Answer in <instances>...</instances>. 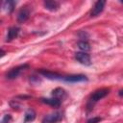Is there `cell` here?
I'll return each instance as SVG.
<instances>
[{
  "label": "cell",
  "mask_w": 123,
  "mask_h": 123,
  "mask_svg": "<svg viewBox=\"0 0 123 123\" xmlns=\"http://www.w3.org/2000/svg\"><path fill=\"white\" fill-rule=\"evenodd\" d=\"M75 59L84 65H90V56L86 52H77L75 53Z\"/></svg>",
  "instance_id": "obj_3"
},
{
  "label": "cell",
  "mask_w": 123,
  "mask_h": 123,
  "mask_svg": "<svg viewBox=\"0 0 123 123\" xmlns=\"http://www.w3.org/2000/svg\"><path fill=\"white\" fill-rule=\"evenodd\" d=\"M110 92V89L109 88H100V89H97L95 90L91 95H90V98H89V102L90 103H95L99 100H101L102 98L106 97Z\"/></svg>",
  "instance_id": "obj_2"
},
{
  "label": "cell",
  "mask_w": 123,
  "mask_h": 123,
  "mask_svg": "<svg viewBox=\"0 0 123 123\" xmlns=\"http://www.w3.org/2000/svg\"><path fill=\"white\" fill-rule=\"evenodd\" d=\"M39 74H41L42 76H44L50 80H62L63 81V78H64V76H62L59 73L53 72V71H49V70H40Z\"/></svg>",
  "instance_id": "obj_7"
},
{
  "label": "cell",
  "mask_w": 123,
  "mask_h": 123,
  "mask_svg": "<svg viewBox=\"0 0 123 123\" xmlns=\"http://www.w3.org/2000/svg\"><path fill=\"white\" fill-rule=\"evenodd\" d=\"M118 94H119L120 96H123V89H121V90H119V92H118Z\"/></svg>",
  "instance_id": "obj_18"
},
{
  "label": "cell",
  "mask_w": 123,
  "mask_h": 123,
  "mask_svg": "<svg viewBox=\"0 0 123 123\" xmlns=\"http://www.w3.org/2000/svg\"><path fill=\"white\" fill-rule=\"evenodd\" d=\"M63 81L64 82H67V83H79V82H86L87 81V78L85 75L77 74V75L64 76Z\"/></svg>",
  "instance_id": "obj_6"
},
{
  "label": "cell",
  "mask_w": 123,
  "mask_h": 123,
  "mask_svg": "<svg viewBox=\"0 0 123 123\" xmlns=\"http://www.w3.org/2000/svg\"><path fill=\"white\" fill-rule=\"evenodd\" d=\"M62 118V113L60 112V111H55L53 113H50V114L46 115L43 118L42 123H57Z\"/></svg>",
  "instance_id": "obj_4"
},
{
  "label": "cell",
  "mask_w": 123,
  "mask_h": 123,
  "mask_svg": "<svg viewBox=\"0 0 123 123\" xmlns=\"http://www.w3.org/2000/svg\"><path fill=\"white\" fill-rule=\"evenodd\" d=\"M28 67H29L28 64H22V65H18V66H16V67H13V68H12L9 72H7L6 78H7V79H10V80L15 79V78H17V77L20 75V73H21L23 70H25V69L28 68Z\"/></svg>",
  "instance_id": "obj_1"
},
{
  "label": "cell",
  "mask_w": 123,
  "mask_h": 123,
  "mask_svg": "<svg viewBox=\"0 0 123 123\" xmlns=\"http://www.w3.org/2000/svg\"><path fill=\"white\" fill-rule=\"evenodd\" d=\"M40 101L46 105H49L51 107H60L61 104H62V101L55 98V97H52V98H41Z\"/></svg>",
  "instance_id": "obj_10"
},
{
  "label": "cell",
  "mask_w": 123,
  "mask_h": 123,
  "mask_svg": "<svg viewBox=\"0 0 123 123\" xmlns=\"http://www.w3.org/2000/svg\"><path fill=\"white\" fill-rule=\"evenodd\" d=\"M78 47L83 51V52H86L90 49V46H89V43L86 40H80L78 42Z\"/></svg>",
  "instance_id": "obj_15"
},
{
  "label": "cell",
  "mask_w": 123,
  "mask_h": 123,
  "mask_svg": "<svg viewBox=\"0 0 123 123\" xmlns=\"http://www.w3.org/2000/svg\"><path fill=\"white\" fill-rule=\"evenodd\" d=\"M101 120H102L101 117H92V118L88 119L86 123H98V122H100Z\"/></svg>",
  "instance_id": "obj_17"
},
{
  "label": "cell",
  "mask_w": 123,
  "mask_h": 123,
  "mask_svg": "<svg viewBox=\"0 0 123 123\" xmlns=\"http://www.w3.org/2000/svg\"><path fill=\"white\" fill-rule=\"evenodd\" d=\"M43 5L46 10L51 11V12H55L60 8V4L57 1H44Z\"/></svg>",
  "instance_id": "obj_12"
},
{
  "label": "cell",
  "mask_w": 123,
  "mask_h": 123,
  "mask_svg": "<svg viewBox=\"0 0 123 123\" xmlns=\"http://www.w3.org/2000/svg\"><path fill=\"white\" fill-rule=\"evenodd\" d=\"M11 120H12V116L10 114H5L1 120V123H10Z\"/></svg>",
  "instance_id": "obj_16"
},
{
  "label": "cell",
  "mask_w": 123,
  "mask_h": 123,
  "mask_svg": "<svg viewBox=\"0 0 123 123\" xmlns=\"http://www.w3.org/2000/svg\"><path fill=\"white\" fill-rule=\"evenodd\" d=\"M52 96L62 101V100H63V99L66 97V92H65V90H64L63 88H62V87H57V88H55V89L52 91Z\"/></svg>",
  "instance_id": "obj_11"
},
{
  "label": "cell",
  "mask_w": 123,
  "mask_h": 123,
  "mask_svg": "<svg viewBox=\"0 0 123 123\" xmlns=\"http://www.w3.org/2000/svg\"><path fill=\"white\" fill-rule=\"evenodd\" d=\"M36 111L33 110V109H28L25 112V115H24V121L25 122H31V121H34L35 118H36Z\"/></svg>",
  "instance_id": "obj_13"
},
{
  "label": "cell",
  "mask_w": 123,
  "mask_h": 123,
  "mask_svg": "<svg viewBox=\"0 0 123 123\" xmlns=\"http://www.w3.org/2000/svg\"><path fill=\"white\" fill-rule=\"evenodd\" d=\"M105 4H106L105 1H97L94 4V6H93V8H92V10L90 12V15L91 16H98L103 12Z\"/></svg>",
  "instance_id": "obj_8"
},
{
  "label": "cell",
  "mask_w": 123,
  "mask_h": 123,
  "mask_svg": "<svg viewBox=\"0 0 123 123\" xmlns=\"http://www.w3.org/2000/svg\"><path fill=\"white\" fill-rule=\"evenodd\" d=\"M28 8L29 7L25 6L19 10V12L17 13V21L19 23H24L30 17V9H28Z\"/></svg>",
  "instance_id": "obj_5"
},
{
  "label": "cell",
  "mask_w": 123,
  "mask_h": 123,
  "mask_svg": "<svg viewBox=\"0 0 123 123\" xmlns=\"http://www.w3.org/2000/svg\"><path fill=\"white\" fill-rule=\"evenodd\" d=\"M19 31H20V29L18 27H11L8 30V34H7V37H6V41H11V40L14 39L18 36Z\"/></svg>",
  "instance_id": "obj_9"
},
{
  "label": "cell",
  "mask_w": 123,
  "mask_h": 123,
  "mask_svg": "<svg viewBox=\"0 0 123 123\" xmlns=\"http://www.w3.org/2000/svg\"><path fill=\"white\" fill-rule=\"evenodd\" d=\"M15 5H16V2L15 1H4V3H3V9L7 12H12L13 11Z\"/></svg>",
  "instance_id": "obj_14"
}]
</instances>
